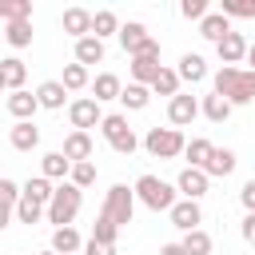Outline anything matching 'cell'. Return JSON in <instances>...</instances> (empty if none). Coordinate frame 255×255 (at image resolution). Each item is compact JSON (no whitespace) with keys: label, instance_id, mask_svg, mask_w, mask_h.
I'll list each match as a JSON object with an SVG mask.
<instances>
[{"label":"cell","instance_id":"3","mask_svg":"<svg viewBox=\"0 0 255 255\" xmlns=\"http://www.w3.org/2000/svg\"><path fill=\"white\" fill-rule=\"evenodd\" d=\"M80 207H84V191L76 187V183H56V195H52V203H48V223H52V231L56 227H72V219L80 215Z\"/></svg>","mask_w":255,"mask_h":255},{"label":"cell","instance_id":"6","mask_svg":"<svg viewBox=\"0 0 255 255\" xmlns=\"http://www.w3.org/2000/svg\"><path fill=\"white\" fill-rule=\"evenodd\" d=\"M159 68H163V64H159V40H151L143 52L131 56V84H143V88H147V84L159 76Z\"/></svg>","mask_w":255,"mask_h":255},{"label":"cell","instance_id":"31","mask_svg":"<svg viewBox=\"0 0 255 255\" xmlns=\"http://www.w3.org/2000/svg\"><path fill=\"white\" fill-rule=\"evenodd\" d=\"M199 116H207L211 124H223V120L231 116V104H227L223 96H215V92H211V96H203V100H199Z\"/></svg>","mask_w":255,"mask_h":255},{"label":"cell","instance_id":"14","mask_svg":"<svg viewBox=\"0 0 255 255\" xmlns=\"http://www.w3.org/2000/svg\"><path fill=\"white\" fill-rule=\"evenodd\" d=\"M60 28L72 36V40H84V36H92V12L88 8H64V16H60Z\"/></svg>","mask_w":255,"mask_h":255},{"label":"cell","instance_id":"40","mask_svg":"<svg viewBox=\"0 0 255 255\" xmlns=\"http://www.w3.org/2000/svg\"><path fill=\"white\" fill-rule=\"evenodd\" d=\"M68 183H76L80 191H88L92 183H96V163L88 159V163H72V175H68Z\"/></svg>","mask_w":255,"mask_h":255},{"label":"cell","instance_id":"15","mask_svg":"<svg viewBox=\"0 0 255 255\" xmlns=\"http://www.w3.org/2000/svg\"><path fill=\"white\" fill-rule=\"evenodd\" d=\"M92 147H96V143H92V131H68L60 151H64L72 163H88V159H92Z\"/></svg>","mask_w":255,"mask_h":255},{"label":"cell","instance_id":"35","mask_svg":"<svg viewBox=\"0 0 255 255\" xmlns=\"http://www.w3.org/2000/svg\"><path fill=\"white\" fill-rule=\"evenodd\" d=\"M88 239H96V243H108V247H116V239H120V227H116V223H112V219H108V215L100 211V215H96V223H92V235H88Z\"/></svg>","mask_w":255,"mask_h":255},{"label":"cell","instance_id":"22","mask_svg":"<svg viewBox=\"0 0 255 255\" xmlns=\"http://www.w3.org/2000/svg\"><path fill=\"white\" fill-rule=\"evenodd\" d=\"M120 92H124V84H120L116 72H100V76L92 80V100H96V104H104V100H120Z\"/></svg>","mask_w":255,"mask_h":255},{"label":"cell","instance_id":"26","mask_svg":"<svg viewBox=\"0 0 255 255\" xmlns=\"http://www.w3.org/2000/svg\"><path fill=\"white\" fill-rule=\"evenodd\" d=\"M0 72H4V84H8V92H24L28 68H24V60H20V56H8V60H0Z\"/></svg>","mask_w":255,"mask_h":255},{"label":"cell","instance_id":"42","mask_svg":"<svg viewBox=\"0 0 255 255\" xmlns=\"http://www.w3.org/2000/svg\"><path fill=\"white\" fill-rule=\"evenodd\" d=\"M207 12H211L207 0H183V4H179V16H183V20H195V24H199Z\"/></svg>","mask_w":255,"mask_h":255},{"label":"cell","instance_id":"27","mask_svg":"<svg viewBox=\"0 0 255 255\" xmlns=\"http://www.w3.org/2000/svg\"><path fill=\"white\" fill-rule=\"evenodd\" d=\"M179 84H183V80H179L175 68H159V76H155L147 88H151V96H167V100H175V96H179Z\"/></svg>","mask_w":255,"mask_h":255},{"label":"cell","instance_id":"36","mask_svg":"<svg viewBox=\"0 0 255 255\" xmlns=\"http://www.w3.org/2000/svg\"><path fill=\"white\" fill-rule=\"evenodd\" d=\"M32 20V0H0V24Z\"/></svg>","mask_w":255,"mask_h":255},{"label":"cell","instance_id":"7","mask_svg":"<svg viewBox=\"0 0 255 255\" xmlns=\"http://www.w3.org/2000/svg\"><path fill=\"white\" fill-rule=\"evenodd\" d=\"M68 124H72V131H88V128L104 124V112H100V104L92 96H80V100L68 104Z\"/></svg>","mask_w":255,"mask_h":255},{"label":"cell","instance_id":"20","mask_svg":"<svg viewBox=\"0 0 255 255\" xmlns=\"http://www.w3.org/2000/svg\"><path fill=\"white\" fill-rule=\"evenodd\" d=\"M52 251L56 255H84V239L76 227H56L52 231Z\"/></svg>","mask_w":255,"mask_h":255},{"label":"cell","instance_id":"44","mask_svg":"<svg viewBox=\"0 0 255 255\" xmlns=\"http://www.w3.org/2000/svg\"><path fill=\"white\" fill-rule=\"evenodd\" d=\"M239 203H243L247 215H255V179H247V183L239 187Z\"/></svg>","mask_w":255,"mask_h":255},{"label":"cell","instance_id":"12","mask_svg":"<svg viewBox=\"0 0 255 255\" xmlns=\"http://www.w3.org/2000/svg\"><path fill=\"white\" fill-rule=\"evenodd\" d=\"M147 44H151V32H147V24H139V20H128V24H120V48H124L128 56L143 52Z\"/></svg>","mask_w":255,"mask_h":255},{"label":"cell","instance_id":"46","mask_svg":"<svg viewBox=\"0 0 255 255\" xmlns=\"http://www.w3.org/2000/svg\"><path fill=\"white\" fill-rule=\"evenodd\" d=\"M84 255H116V247H108V243H96V239H84Z\"/></svg>","mask_w":255,"mask_h":255},{"label":"cell","instance_id":"29","mask_svg":"<svg viewBox=\"0 0 255 255\" xmlns=\"http://www.w3.org/2000/svg\"><path fill=\"white\" fill-rule=\"evenodd\" d=\"M52 195H56V183L44 179V175H32V179L24 183V199H32V203H40V207H48Z\"/></svg>","mask_w":255,"mask_h":255},{"label":"cell","instance_id":"25","mask_svg":"<svg viewBox=\"0 0 255 255\" xmlns=\"http://www.w3.org/2000/svg\"><path fill=\"white\" fill-rule=\"evenodd\" d=\"M92 36H96V40L120 36V16H116L112 8H100V12H92Z\"/></svg>","mask_w":255,"mask_h":255},{"label":"cell","instance_id":"17","mask_svg":"<svg viewBox=\"0 0 255 255\" xmlns=\"http://www.w3.org/2000/svg\"><path fill=\"white\" fill-rule=\"evenodd\" d=\"M36 100H40V108H48V112H60L64 104H72V100H68V88H64L60 80H44V84L36 88Z\"/></svg>","mask_w":255,"mask_h":255},{"label":"cell","instance_id":"33","mask_svg":"<svg viewBox=\"0 0 255 255\" xmlns=\"http://www.w3.org/2000/svg\"><path fill=\"white\" fill-rule=\"evenodd\" d=\"M60 84H64L68 92H84V88L92 84V76H88V68H84V64H76V60H72V64H64V76H60Z\"/></svg>","mask_w":255,"mask_h":255},{"label":"cell","instance_id":"41","mask_svg":"<svg viewBox=\"0 0 255 255\" xmlns=\"http://www.w3.org/2000/svg\"><path fill=\"white\" fill-rule=\"evenodd\" d=\"M20 195H24V187H20L16 179L0 175V203H4V207H16V203H20Z\"/></svg>","mask_w":255,"mask_h":255},{"label":"cell","instance_id":"51","mask_svg":"<svg viewBox=\"0 0 255 255\" xmlns=\"http://www.w3.org/2000/svg\"><path fill=\"white\" fill-rule=\"evenodd\" d=\"M36 255H56V251H52V247H48V251H36Z\"/></svg>","mask_w":255,"mask_h":255},{"label":"cell","instance_id":"34","mask_svg":"<svg viewBox=\"0 0 255 255\" xmlns=\"http://www.w3.org/2000/svg\"><path fill=\"white\" fill-rule=\"evenodd\" d=\"M124 131H131V124H128V116H124V112H112V116H104V124H100V135H104L108 143H116Z\"/></svg>","mask_w":255,"mask_h":255},{"label":"cell","instance_id":"50","mask_svg":"<svg viewBox=\"0 0 255 255\" xmlns=\"http://www.w3.org/2000/svg\"><path fill=\"white\" fill-rule=\"evenodd\" d=\"M0 92H8V84H4V72H0Z\"/></svg>","mask_w":255,"mask_h":255},{"label":"cell","instance_id":"32","mask_svg":"<svg viewBox=\"0 0 255 255\" xmlns=\"http://www.w3.org/2000/svg\"><path fill=\"white\" fill-rule=\"evenodd\" d=\"M4 40L20 52V48H28L32 44V20H12V24H4Z\"/></svg>","mask_w":255,"mask_h":255},{"label":"cell","instance_id":"30","mask_svg":"<svg viewBox=\"0 0 255 255\" xmlns=\"http://www.w3.org/2000/svg\"><path fill=\"white\" fill-rule=\"evenodd\" d=\"M120 104H124L128 112H143V108L151 104V88H143V84H124Z\"/></svg>","mask_w":255,"mask_h":255},{"label":"cell","instance_id":"52","mask_svg":"<svg viewBox=\"0 0 255 255\" xmlns=\"http://www.w3.org/2000/svg\"><path fill=\"white\" fill-rule=\"evenodd\" d=\"M0 36H4V28H0Z\"/></svg>","mask_w":255,"mask_h":255},{"label":"cell","instance_id":"4","mask_svg":"<svg viewBox=\"0 0 255 255\" xmlns=\"http://www.w3.org/2000/svg\"><path fill=\"white\" fill-rule=\"evenodd\" d=\"M135 203H139V199H135V187H128V183H112L108 195H104V207H100V211H104L116 227H128L131 215H135Z\"/></svg>","mask_w":255,"mask_h":255},{"label":"cell","instance_id":"5","mask_svg":"<svg viewBox=\"0 0 255 255\" xmlns=\"http://www.w3.org/2000/svg\"><path fill=\"white\" fill-rule=\"evenodd\" d=\"M183 147H187V139L179 128H151L143 135V151L151 159H175V155H183Z\"/></svg>","mask_w":255,"mask_h":255},{"label":"cell","instance_id":"23","mask_svg":"<svg viewBox=\"0 0 255 255\" xmlns=\"http://www.w3.org/2000/svg\"><path fill=\"white\" fill-rule=\"evenodd\" d=\"M40 175H44V179H60V183H64V179L72 175V159H68L64 151H48V155L40 159Z\"/></svg>","mask_w":255,"mask_h":255},{"label":"cell","instance_id":"11","mask_svg":"<svg viewBox=\"0 0 255 255\" xmlns=\"http://www.w3.org/2000/svg\"><path fill=\"white\" fill-rule=\"evenodd\" d=\"M4 108H8V116L16 120V124H28L36 112H40V100H36V92H8V100H4Z\"/></svg>","mask_w":255,"mask_h":255},{"label":"cell","instance_id":"9","mask_svg":"<svg viewBox=\"0 0 255 255\" xmlns=\"http://www.w3.org/2000/svg\"><path fill=\"white\" fill-rule=\"evenodd\" d=\"M215 56H219L223 68H239V64L247 60V40H243V32H227V36L215 44Z\"/></svg>","mask_w":255,"mask_h":255},{"label":"cell","instance_id":"13","mask_svg":"<svg viewBox=\"0 0 255 255\" xmlns=\"http://www.w3.org/2000/svg\"><path fill=\"white\" fill-rule=\"evenodd\" d=\"M167 219H171V227H179V231L187 235V231H195V227L203 223V211H199L195 199H179V203L167 211Z\"/></svg>","mask_w":255,"mask_h":255},{"label":"cell","instance_id":"38","mask_svg":"<svg viewBox=\"0 0 255 255\" xmlns=\"http://www.w3.org/2000/svg\"><path fill=\"white\" fill-rule=\"evenodd\" d=\"M16 219H20V223H28V227H36L40 219H48V207H40V203H32V199H24V195H20V203H16Z\"/></svg>","mask_w":255,"mask_h":255},{"label":"cell","instance_id":"8","mask_svg":"<svg viewBox=\"0 0 255 255\" xmlns=\"http://www.w3.org/2000/svg\"><path fill=\"white\" fill-rule=\"evenodd\" d=\"M207 187H211V179H207V171H199V167H183L179 175H175V191L183 195V199H203L207 195Z\"/></svg>","mask_w":255,"mask_h":255},{"label":"cell","instance_id":"47","mask_svg":"<svg viewBox=\"0 0 255 255\" xmlns=\"http://www.w3.org/2000/svg\"><path fill=\"white\" fill-rule=\"evenodd\" d=\"M159 255H187V251H183V243H163Z\"/></svg>","mask_w":255,"mask_h":255},{"label":"cell","instance_id":"49","mask_svg":"<svg viewBox=\"0 0 255 255\" xmlns=\"http://www.w3.org/2000/svg\"><path fill=\"white\" fill-rule=\"evenodd\" d=\"M247 64H251V72H255V44H247Z\"/></svg>","mask_w":255,"mask_h":255},{"label":"cell","instance_id":"16","mask_svg":"<svg viewBox=\"0 0 255 255\" xmlns=\"http://www.w3.org/2000/svg\"><path fill=\"white\" fill-rule=\"evenodd\" d=\"M175 72H179V80H183V84H203V80H207V60H203L199 52H183Z\"/></svg>","mask_w":255,"mask_h":255},{"label":"cell","instance_id":"1","mask_svg":"<svg viewBox=\"0 0 255 255\" xmlns=\"http://www.w3.org/2000/svg\"><path fill=\"white\" fill-rule=\"evenodd\" d=\"M211 84H215V96H223L231 108H243V104L255 100V72L251 68H223L219 64Z\"/></svg>","mask_w":255,"mask_h":255},{"label":"cell","instance_id":"39","mask_svg":"<svg viewBox=\"0 0 255 255\" xmlns=\"http://www.w3.org/2000/svg\"><path fill=\"white\" fill-rule=\"evenodd\" d=\"M219 12L227 20H255V0H223Z\"/></svg>","mask_w":255,"mask_h":255},{"label":"cell","instance_id":"2","mask_svg":"<svg viewBox=\"0 0 255 255\" xmlns=\"http://www.w3.org/2000/svg\"><path fill=\"white\" fill-rule=\"evenodd\" d=\"M131 187H135V199H139L147 211H155V215H159V211H171V207L179 203L175 183H167V179H159V175H151V171H147V175H139Z\"/></svg>","mask_w":255,"mask_h":255},{"label":"cell","instance_id":"45","mask_svg":"<svg viewBox=\"0 0 255 255\" xmlns=\"http://www.w3.org/2000/svg\"><path fill=\"white\" fill-rule=\"evenodd\" d=\"M239 235H243V243H247V247H255V215H243Z\"/></svg>","mask_w":255,"mask_h":255},{"label":"cell","instance_id":"10","mask_svg":"<svg viewBox=\"0 0 255 255\" xmlns=\"http://www.w3.org/2000/svg\"><path fill=\"white\" fill-rule=\"evenodd\" d=\"M195 116H199V100L195 96L179 92L175 100H167V124L171 128H187V124H195Z\"/></svg>","mask_w":255,"mask_h":255},{"label":"cell","instance_id":"37","mask_svg":"<svg viewBox=\"0 0 255 255\" xmlns=\"http://www.w3.org/2000/svg\"><path fill=\"white\" fill-rule=\"evenodd\" d=\"M179 243H183V251H187V255H211V235H207L203 227L187 231V235H183Z\"/></svg>","mask_w":255,"mask_h":255},{"label":"cell","instance_id":"21","mask_svg":"<svg viewBox=\"0 0 255 255\" xmlns=\"http://www.w3.org/2000/svg\"><path fill=\"white\" fill-rule=\"evenodd\" d=\"M227 32H235V28H231V20H227L223 12H207V16L199 20V36H203V40H211V44H219Z\"/></svg>","mask_w":255,"mask_h":255},{"label":"cell","instance_id":"28","mask_svg":"<svg viewBox=\"0 0 255 255\" xmlns=\"http://www.w3.org/2000/svg\"><path fill=\"white\" fill-rule=\"evenodd\" d=\"M211 151H215V143H211L207 135H195V139H187V147H183V155H187V167H199V171H203V163L211 159Z\"/></svg>","mask_w":255,"mask_h":255},{"label":"cell","instance_id":"48","mask_svg":"<svg viewBox=\"0 0 255 255\" xmlns=\"http://www.w3.org/2000/svg\"><path fill=\"white\" fill-rule=\"evenodd\" d=\"M12 215H16V207H4V203H0V231L12 223Z\"/></svg>","mask_w":255,"mask_h":255},{"label":"cell","instance_id":"24","mask_svg":"<svg viewBox=\"0 0 255 255\" xmlns=\"http://www.w3.org/2000/svg\"><path fill=\"white\" fill-rule=\"evenodd\" d=\"M104 56H108V48H104V40H96V36H84V40H76V64H104Z\"/></svg>","mask_w":255,"mask_h":255},{"label":"cell","instance_id":"43","mask_svg":"<svg viewBox=\"0 0 255 255\" xmlns=\"http://www.w3.org/2000/svg\"><path fill=\"white\" fill-rule=\"evenodd\" d=\"M135 147H139V135H135V131H124V135L112 143V151H116V155H131Z\"/></svg>","mask_w":255,"mask_h":255},{"label":"cell","instance_id":"18","mask_svg":"<svg viewBox=\"0 0 255 255\" xmlns=\"http://www.w3.org/2000/svg\"><path fill=\"white\" fill-rule=\"evenodd\" d=\"M8 143H12L16 151H36V147H40V128H36L32 120H28V124H12Z\"/></svg>","mask_w":255,"mask_h":255},{"label":"cell","instance_id":"19","mask_svg":"<svg viewBox=\"0 0 255 255\" xmlns=\"http://www.w3.org/2000/svg\"><path fill=\"white\" fill-rule=\"evenodd\" d=\"M235 163H239V159H235V151H231V147H215V151H211V159L203 163V171H207V179H223V175H231V171H235Z\"/></svg>","mask_w":255,"mask_h":255}]
</instances>
